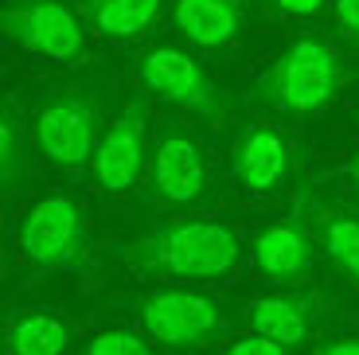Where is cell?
I'll return each instance as SVG.
<instances>
[{
  "instance_id": "obj_1",
  "label": "cell",
  "mask_w": 359,
  "mask_h": 355,
  "mask_svg": "<svg viewBox=\"0 0 359 355\" xmlns=\"http://www.w3.org/2000/svg\"><path fill=\"white\" fill-rule=\"evenodd\" d=\"M121 262L176 281H219L243 262V239L219 219H168L129 242Z\"/></svg>"
},
{
  "instance_id": "obj_2",
  "label": "cell",
  "mask_w": 359,
  "mask_h": 355,
  "mask_svg": "<svg viewBox=\"0 0 359 355\" xmlns=\"http://www.w3.org/2000/svg\"><path fill=\"white\" fill-rule=\"evenodd\" d=\"M344 79V59L328 39L301 36L269 62L262 79L254 82V98L278 114H316L340 94Z\"/></svg>"
},
{
  "instance_id": "obj_3",
  "label": "cell",
  "mask_w": 359,
  "mask_h": 355,
  "mask_svg": "<svg viewBox=\"0 0 359 355\" xmlns=\"http://www.w3.org/2000/svg\"><path fill=\"white\" fill-rule=\"evenodd\" d=\"M137 79L141 86L161 102H172L180 109L207 117V121H226L234 114V102L211 82V74L180 47H153L137 59Z\"/></svg>"
},
{
  "instance_id": "obj_4",
  "label": "cell",
  "mask_w": 359,
  "mask_h": 355,
  "mask_svg": "<svg viewBox=\"0 0 359 355\" xmlns=\"http://www.w3.org/2000/svg\"><path fill=\"white\" fill-rule=\"evenodd\" d=\"M16 246L32 266L59 269L86 262V222L71 196H43L20 219Z\"/></svg>"
},
{
  "instance_id": "obj_5",
  "label": "cell",
  "mask_w": 359,
  "mask_h": 355,
  "mask_svg": "<svg viewBox=\"0 0 359 355\" xmlns=\"http://www.w3.org/2000/svg\"><path fill=\"white\" fill-rule=\"evenodd\" d=\"M137 320L149 340L164 347H207L223 332V312L211 297L191 289H153L137 301Z\"/></svg>"
},
{
  "instance_id": "obj_6",
  "label": "cell",
  "mask_w": 359,
  "mask_h": 355,
  "mask_svg": "<svg viewBox=\"0 0 359 355\" xmlns=\"http://www.w3.org/2000/svg\"><path fill=\"white\" fill-rule=\"evenodd\" d=\"M98 98L86 90H63L55 94L36 117V145L51 164L79 168L98 152Z\"/></svg>"
},
{
  "instance_id": "obj_7",
  "label": "cell",
  "mask_w": 359,
  "mask_h": 355,
  "mask_svg": "<svg viewBox=\"0 0 359 355\" xmlns=\"http://www.w3.org/2000/svg\"><path fill=\"white\" fill-rule=\"evenodd\" d=\"M0 27L24 51L47 55V59H79L82 47H86L82 24L59 0H20V4H8L4 16H0Z\"/></svg>"
},
{
  "instance_id": "obj_8",
  "label": "cell",
  "mask_w": 359,
  "mask_h": 355,
  "mask_svg": "<svg viewBox=\"0 0 359 355\" xmlns=\"http://www.w3.org/2000/svg\"><path fill=\"white\" fill-rule=\"evenodd\" d=\"M90 164H94V180L114 196L137 187V180L144 176V164H149V125H144L141 98H133L114 117V125L102 133L98 152H94Z\"/></svg>"
},
{
  "instance_id": "obj_9",
  "label": "cell",
  "mask_w": 359,
  "mask_h": 355,
  "mask_svg": "<svg viewBox=\"0 0 359 355\" xmlns=\"http://www.w3.org/2000/svg\"><path fill=\"white\" fill-rule=\"evenodd\" d=\"M207 187V160L203 149L191 133L184 129H168L156 141V152L149 160V196L161 203L184 207L196 203Z\"/></svg>"
},
{
  "instance_id": "obj_10",
  "label": "cell",
  "mask_w": 359,
  "mask_h": 355,
  "mask_svg": "<svg viewBox=\"0 0 359 355\" xmlns=\"http://www.w3.org/2000/svg\"><path fill=\"white\" fill-rule=\"evenodd\" d=\"M254 269L278 285H301L313 274V234L301 215L269 222L254 239Z\"/></svg>"
},
{
  "instance_id": "obj_11",
  "label": "cell",
  "mask_w": 359,
  "mask_h": 355,
  "mask_svg": "<svg viewBox=\"0 0 359 355\" xmlns=\"http://www.w3.org/2000/svg\"><path fill=\"white\" fill-rule=\"evenodd\" d=\"M231 168L246 192H278L289 176V141L273 125H250L231 149Z\"/></svg>"
},
{
  "instance_id": "obj_12",
  "label": "cell",
  "mask_w": 359,
  "mask_h": 355,
  "mask_svg": "<svg viewBox=\"0 0 359 355\" xmlns=\"http://www.w3.org/2000/svg\"><path fill=\"white\" fill-rule=\"evenodd\" d=\"M320 309L324 301L316 293H273L246 304V324L258 336L278 340L281 347H297L309 340L313 324L320 320Z\"/></svg>"
},
{
  "instance_id": "obj_13",
  "label": "cell",
  "mask_w": 359,
  "mask_h": 355,
  "mask_svg": "<svg viewBox=\"0 0 359 355\" xmlns=\"http://www.w3.org/2000/svg\"><path fill=\"white\" fill-rule=\"evenodd\" d=\"M246 0H176L172 20H176L180 36H188L199 47H223L238 36L243 27Z\"/></svg>"
},
{
  "instance_id": "obj_14",
  "label": "cell",
  "mask_w": 359,
  "mask_h": 355,
  "mask_svg": "<svg viewBox=\"0 0 359 355\" xmlns=\"http://www.w3.org/2000/svg\"><path fill=\"white\" fill-rule=\"evenodd\" d=\"M161 0H82V16L102 36L133 39L156 20Z\"/></svg>"
},
{
  "instance_id": "obj_15",
  "label": "cell",
  "mask_w": 359,
  "mask_h": 355,
  "mask_svg": "<svg viewBox=\"0 0 359 355\" xmlns=\"http://www.w3.org/2000/svg\"><path fill=\"white\" fill-rule=\"evenodd\" d=\"M67 344H71V328L47 312H20L8 324L12 355H63Z\"/></svg>"
},
{
  "instance_id": "obj_16",
  "label": "cell",
  "mask_w": 359,
  "mask_h": 355,
  "mask_svg": "<svg viewBox=\"0 0 359 355\" xmlns=\"http://www.w3.org/2000/svg\"><path fill=\"white\" fill-rule=\"evenodd\" d=\"M320 246H324V254L344 269L359 250V219H348V215H324L320 219Z\"/></svg>"
},
{
  "instance_id": "obj_17",
  "label": "cell",
  "mask_w": 359,
  "mask_h": 355,
  "mask_svg": "<svg viewBox=\"0 0 359 355\" xmlns=\"http://www.w3.org/2000/svg\"><path fill=\"white\" fill-rule=\"evenodd\" d=\"M20 172H24V149H20L16 117H12V109H8L4 121H0V180H4V187H16Z\"/></svg>"
},
{
  "instance_id": "obj_18",
  "label": "cell",
  "mask_w": 359,
  "mask_h": 355,
  "mask_svg": "<svg viewBox=\"0 0 359 355\" xmlns=\"http://www.w3.org/2000/svg\"><path fill=\"white\" fill-rule=\"evenodd\" d=\"M82 355H156L153 347L144 344L137 332H126V328H109V332H98V336L86 344Z\"/></svg>"
},
{
  "instance_id": "obj_19",
  "label": "cell",
  "mask_w": 359,
  "mask_h": 355,
  "mask_svg": "<svg viewBox=\"0 0 359 355\" xmlns=\"http://www.w3.org/2000/svg\"><path fill=\"white\" fill-rule=\"evenodd\" d=\"M223 355H285V347H281L278 340H266V336H258V332H254V336L234 340Z\"/></svg>"
},
{
  "instance_id": "obj_20",
  "label": "cell",
  "mask_w": 359,
  "mask_h": 355,
  "mask_svg": "<svg viewBox=\"0 0 359 355\" xmlns=\"http://www.w3.org/2000/svg\"><path fill=\"white\" fill-rule=\"evenodd\" d=\"M266 8L273 16H316L324 8V0H266Z\"/></svg>"
},
{
  "instance_id": "obj_21",
  "label": "cell",
  "mask_w": 359,
  "mask_h": 355,
  "mask_svg": "<svg viewBox=\"0 0 359 355\" xmlns=\"http://www.w3.org/2000/svg\"><path fill=\"white\" fill-rule=\"evenodd\" d=\"M336 20L351 39H359V0H336Z\"/></svg>"
},
{
  "instance_id": "obj_22",
  "label": "cell",
  "mask_w": 359,
  "mask_h": 355,
  "mask_svg": "<svg viewBox=\"0 0 359 355\" xmlns=\"http://www.w3.org/2000/svg\"><path fill=\"white\" fill-rule=\"evenodd\" d=\"M313 355H359V336H348V340H328V344H320Z\"/></svg>"
},
{
  "instance_id": "obj_23",
  "label": "cell",
  "mask_w": 359,
  "mask_h": 355,
  "mask_svg": "<svg viewBox=\"0 0 359 355\" xmlns=\"http://www.w3.org/2000/svg\"><path fill=\"white\" fill-rule=\"evenodd\" d=\"M344 274H348V277H351V281H355V285H359V250H355V257H351L348 266H344Z\"/></svg>"
},
{
  "instance_id": "obj_24",
  "label": "cell",
  "mask_w": 359,
  "mask_h": 355,
  "mask_svg": "<svg viewBox=\"0 0 359 355\" xmlns=\"http://www.w3.org/2000/svg\"><path fill=\"white\" fill-rule=\"evenodd\" d=\"M348 172H351V180H355V187H359V149H355V156H351Z\"/></svg>"
},
{
  "instance_id": "obj_25",
  "label": "cell",
  "mask_w": 359,
  "mask_h": 355,
  "mask_svg": "<svg viewBox=\"0 0 359 355\" xmlns=\"http://www.w3.org/2000/svg\"><path fill=\"white\" fill-rule=\"evenodd\" d=\"M8 4H20V0H8Z\"/></svg>"
}]
</instances>
